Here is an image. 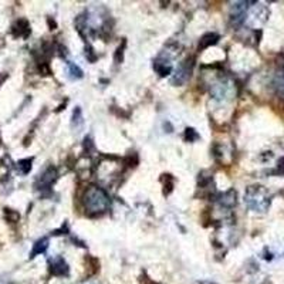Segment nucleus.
I'll return each mask as SVG.
<instances>
[{
    "label": "nucleus",
    "instance_id": "obj_1",
    "mask_svg": "<svg viewBox=\"0 0 284 284\" xmlns=\"http://www.w3.org/2000/svg\"><path fill=\"white\" fill-rule=\"evenodd\" d=\"M245 203L248 205L249 209L253 212H259V213H265V212L270 208L272 203V198L270 193L267 192L263 186H249L248 191L245 193Z\"/></svg>",
    "mask_w": 284,
    "mask_h": 284
},
{
    "label": "nucleus",
    "instance_id": "obj_2",
    "mask_svg": "<svg viewBox=\"0 0 284 284\" xmlns=\"http://www.w3.org/2000/svg\"><path fill=\"white\" fill-rule=\"evenodd\" d=\"M85 208L90 212L98 213V212H105L110 206V198L105 193L104 189L98 186H90L85 192Z\"/></svg>",
    "mask_w": 284,
    "mask_h": 284
},
{
    "label": "nucleus",
    "instance_id": "obj_3",
    "mask_svg": "<svg viewBox=\"0 0 284 284\" xmlns=\"http://www.w3.org/2000/svg\"><path fill=\"white\" fill-rule=\"evenodd\" d=\"M192 58H186L185 61H182L181 64L178 65V68H176V71H175V75L172 77L171 83L174 84V85H182V84L186 83V81L189 80L191 74H192Z\"/></svg>",
    "mask_w": 284,
    "mask_h": 284
},
{
    "label": "nucleus",
    "instance_id": "obj_4",
    "mask_svg": "<svg viewBox=\"0 0 284 284\" xmlns=\"http://www.w3.org/2000/svg\"><path fill=\"white\" fill-rule=\"evenodd\" d=\"M249 1H236L230 9V20L238 26L246 21L249 11Z\"/></svg>",
    "mask_w": 284,
    "mask_h": 284
},
{
    "label": "nucleus",
    "instance_id": "obj_5",
    "mask_svg": "<svg viewBox=\"0 0 284 284\" xmlns=\"http://www.w3.org/2000/svg\"><path fill=\"white\" fill-rule=\"evenodd\" d=\"M55 176H57V172H55L54 168H53V166L47 168L46 172L41 175L40 179H38V189H41V191H48L50 186H51L53 182L55 181Z\"/></svg>",
    "mask_w": 284,
    "mask_h": 284
},
{
    "label": "nucleus",
    "instance_id": "obj_6",
    "mask_svg": "<svg viewBox=\"0 0 284 284\" xmlns=\"http://www.w3.org/2000/svg\"><path fill=\"white\" fill-rule=\"evenodd\" d=\"M51 275L57 276V277H63V276L68 275V266L64 262L63 257H55L51 262V267H50Z\"/></svg>",
    "mask_w": 284,
    "mask_h": 284
},
{
    "label": "nucleus",
    "instance_id": "obj_7",
    "mask_svg": "<svg viewBox=\"0 0 284 284\" xmlns=\"http://www.w3.org/2000/svg\"><path fill=\"white\" fill-rule=\"evenodd\" d=\"M11 31H13V36L14 37H27L30 34V24H28L27 20L20 18L14 23Z\"/></svg>",
    "mask_w": 284,
    "mask_h": 284
},
{
    "label": "nucleus",
    "instance_id": "obj_8",
    "mask_svg": "<svg viewBox=\"0 0 284 284\" xmlns=\"http://www.w3.org/2000/svg\"><path fill=\"white\" fill-rule=\"evenodd\" d=\"M273 88L277 92V95H280L284 98V71H279L273 78Z\"/></svg>",
    "mask_w": 284,
    "mask_h": 284
},
{
    "label": "nucleus",
    "instance_id": "obj_9",
    "mask_svg": "<svg viewBox=\"0 0 284 284\" xmlns=\"http://www.w3.org/2000/svg\"><path fill=\"white\" fill-rule=\"evenodd\" d=\"M219 40V36L216 33H208L201 38V43H199V50H203V48H208V47L216 44Z\"/></svg>",
    "mask_w": 284,
    "mask_h": 284
},
{
    "label": "nucleus",
    "instance_id": "obj_10",
    "mask_svg": "<svg viewBox=\"0 0 284 284\" xmlns=\"http://www.w3.org/2000/svg\"><path fill=\"white\" fill-rule=\"evenodd\" d=\"M220 203L223 205V206H235L236 205V192L233 191V189H230L226 193H223L222 195V199H220Z\"/></svg>",
    "mask_w": 284,
    "mask_h": 284
},
{
    "label": "nucleus",
    "instance_id": "obj_11",
    "mask_svg": "<svg viewBox=\"0 0 284 284\" xmlns=\"http://www.w3.org/2000/svg\"><path fill=\"white\" fill-rule=\"evenodd\" d=\"M47 248H48V240H47L46 238L37 240L36 245H34V248H33V252H31V255H30V257H36L37 255L44 253Z\"/></svg>",
    "mask_w": 284,
    "mask_h": 284
},
{
    "label": "nucleus",
    "instance_id": "obj_12",
    "mask_svg": "<svg viewBox=\"0 0 284 284\" xmlns=\"http://www.w3.org/2000/svg\"><path fill=\"white\" fill-rule=\"evenodd\" d=\"M68 74L71 75V78H81L83 77V71L78 65L73 64L71 61H68Z\"/></svg>",
    "mask_w": 284,
    "mask_h": 284
},
{
    "label": "nucleus",
    "instance_id": "obj_13",
    "mask_svg": "<svg viewBox=\"0 0 284 284\" xmlns=\"http://www.w3.org/2000/svg\"><path fill=\"white\" fill-rule=\"evenodd\" d=\"M17 168L23 175L28 174L30 169H31V159H21V161H18Z\"/></svg>",
    "mask_w": 284,
    "mask_h": 284
},
{
    "label": "nucleus",
    "instance_id": "obj_14",
    "mask_svg": "<svg viewBox=\"0 0 284 284\" xmlns=\"http://www.w3.org/2000/svg\"><path fill=\"white\" fill-rule=\"evenodd\" d=\"M199 138V135L196 134V131L193 128H188L186 129V141L192 142V141H196Z\"/></svg>",
    "mask_w": 284,
    "mask_h": 284
},
{
    "label": "nucleus",
    "instance_id": "obj_15",
    "mask_svg": "<svg viewBox=\"0 0 284 284\" xmlns=\"http://www.w3.org/2000/svg\"><path fill=\"white\" fill-rule=\"evenodd\" d=\"M75 122H78V125L83 124V117H81V111H80V108H77L73 114V124H75Z\"/></svg>",
    "mask_w": 284,
    "mask_h": 284
},
{
    "label": "nucleus",
    "instance_id": "obj_16",
    "mask_svg": "<svg viewBox=\"0 0 284 284\" xmlns=\"http://www.w3.org/2000/svg\"><path fill=\"white\" fill-rule=\"evenodd\" d=\"M6 78H7V74L0 73V85L4 83V80H6Z\"/></svg>",
    "mask_w": 284,
    "mask_h": 284
}]
</instances>
